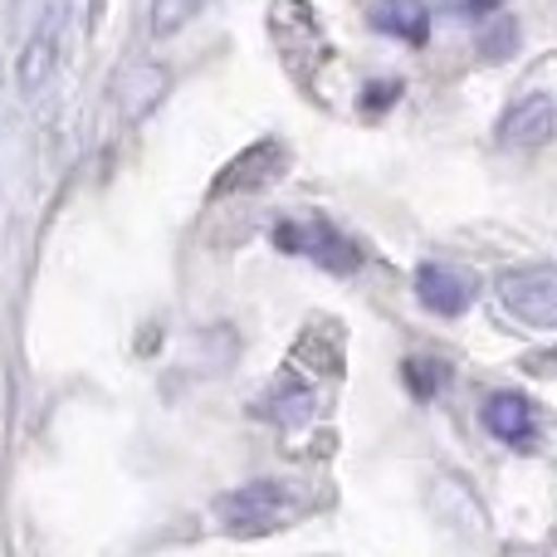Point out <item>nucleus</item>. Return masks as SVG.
Masks as SVG:
<instances>
[{
	"instance_id": "obj_12",
	"label": "nucleus",
	"mask_w": 557,
	"mask_h": 557,
	"mask_svg": "<svg viewBox=\"0 0 557 557\" xmlns=\"http://www.w3.org/2000/svg\"><path fill=\"white\" fill-rule=\"evenodd\" d=\"M480 54L484 59H513L519 54V25H513V20H490L480 35Z\"/></svg>"
},
{
	"instance_id": "obj_10",
	"label": "nucleus",
	"mask_w": 557,
	"mask_h": 557,
	"mask_svg": "<svg viewBox=\"0 0 557 557\" xmlns=\"http://www.w3.org/2000/svg\"><path fill=\"white\" fill-rule=\"evenodd\" d=\"M401 376H406V392H411L416 401H435V396L445 392V382H450V367H445L441 357H406Z\"/></svg>"
},
{
	"instance_id": "obj_4",
	"label": "nucleus",
	"mask_w": 557,
	"mask_h": 557,
	"mask_svg": "<svg viewBox=\"0 0 557 557\" xmlns=\"http://www.w3.org/2000/svg\"><path fill=\"white\" fill-rule=\"evenodd\" d=\"M64 29H69V5L64 0H54V5L39 15V25L29 29L25 49H20V69H15L20 94H35V88L54 74L59 54H64Z\"/></svg>"
},
{
	"instance_id": "obj_6",
	"label": "nucleus",
	"mask_w": 557,
	"mask_h": 557,
	"mask_svg": "<svg viewBox=\"0 0 557 557\" xmlns=\"http://www.w3.org/2000/svg\"><path fill=\"white\" fill-rule=\"evenodd\" d=\"M474 294H480L474 270H460V264H445V260H425L421 270H416V298H421L435 318H460L465 308L474 304Z\"/></svg>"
},
{
	"instance_id": "obj_5",
	"label": "nucleus",
	"mask_w": 557,
	"mask_h": 557,
	"mask_svg": "<svg viewBox=\"0 0 557 557\" xmlns=\"http://www.w3.org/2000/svg\"><path fill=\"white\" fill-rule=\"evenodd\" d=\"M288 172V147L278 137H264V143H250L221 176H215L211 196H240V191H264L278 176Z\"/></svg>"
},
{
	"instance_id": "obj_2",
	"label": "nucleus",
	"mask_w": 557,
	"mask_h": 557,
	"mask_svg": "<svg viewBox=\"0 0 557 557\" xmlns=\"http://www.w3.org/2000/svg\"><path fill=\"white\" fill-rule=\"evenodd\" d=\"M274 245L284 255H304V260L323 264L327 274H357L362 270V250L357 240H347L333 221L308 215V221H278L274 225Z\"/></svg>"
},
{
	"instance_id": "obj_9",
	"label": "nucleus",
	"mask_w": 557,
	"mask_h": 557,
	"mask_svg": "<svg viewBox=\"0 0 557 557\" xmlns=\"http://www.w3.org/2000/svg\"><path fill=\"white\" fill-rule=\"evenodd\" d=\"M372 25L401 45L421 49L431 39V10H425V0H382V5H372Z\"/></svg>"
},
{
	"instance_id": "obj_7",
	"label": "nucleus",
	"mask_w": 557,
	"mask_h": 557,
	"mask_svg": "<svg viewBox=\"0 0 557 557\" xmlns=\"http://www.w3.org/2000/svg\"><path fill=\"white\" fill-rule=\"evenodd\" d=\"M480 421H484V431H490L494 441L513 445V450H529L533 435H539V411H533V401H529V396H519V392L484 396Z\"/></svg>"
},
{
	"instance_id": "obj_3",
	"label": "nucleus",
	"mask_w": 557,
	"mask_h": 557,
	"mask_svg": "<svg viewBox=\"0 0 557 557\" xmlns=\"http://www.w3.org/2000/svg\"><path fill=\"white\" fill-rule=\"evenodd\" d=\"M499 304L529 327H557V264H513L499 274Z\"/></svg>"
},
{
	"instance_id": "obj_14",
	"label": "nucleus",
	"mask_w": 557,
	"mask_h": 557,
	"mask_svg": "<svg viewBox=\"0 0 557 557\" xmlns=\"http://www.w3.org/2000/svg\"><path fill=\"white\" fill-rule=\"evenodd\" d=\"M460 15H474V20H484V15H494V10L504 5V0H450Z\"/></svg>"
},
{
	"instance_id": "obj_8",
	"label": "nucleus",
	"mask_w": 557,
	"mask_h": 557,
	"mask_svg": "<svg viewBox=\"0 0 557 557\" xmlns=\"http://www.w3.org/2000/svg\"><path fill=\"white\" fill-rule=\"evenodd\" d=\"M553 133H557V108H553L548 94L519 98V103H509V113L499 117V143L504 147H519V152L553 143Z\"/></svg>"
},
{
	"instance_id": "obj_13",
	"label": "nucleus",
	"mask_w": 557,
	"mask_h": 557,
	"mask_svg": "<svg viewBox=\"0 0 557 557\" xmlns=\"http://www.w3.org/2000/svg\"><path fill=\"white\" fill-rule=\"evenodd\" d=\"M396 98H401V78H386V84H367V88H362V113H367V117L386 113Z\"/></svg>"
},
{
	"instance_id": "obj_11",
	"label": "nucleus",
	"mask_w": 557,
	"mask_h": 557,
	"mask_svg": "<svg viewBox=\"0 0 557 557\" xmlns=\"http://www.w3.org/2000/svg\"><path fill=\"white\" fill-rule=\"evenodd\" d=\"M211 0H152V35L166 39V35H182Z\"/></svg>"
},
{
	"instance_id": "obj_1",
	"label": "nucleus",
	"mask_w": 557,
	"mask_h": 557,
	"mask_svg": "<svg viewBox=\"0 0 557 557\" xmlns=\"http://www.w3.org/2000/svg\"><path fill=\"white\" fill-rule=\"evenodd\" d=\"M308 509H313L308 494L288 480H255V484H240V490L215 499V519H221V529L235 533V539H270V533L298 523Z\"/></svg>"
}]
</instances>
